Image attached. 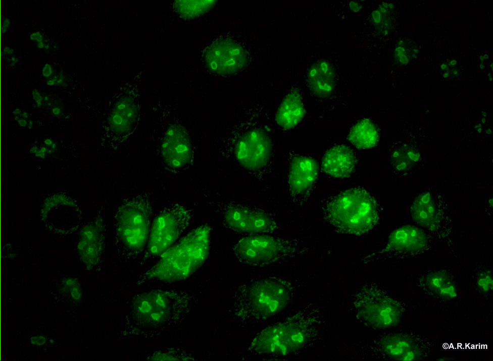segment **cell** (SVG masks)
I'll use <instances>...</instances> for the list:
<instances>
[{
    "label": "cell",
    "instance_id": "5b68a950",
    "mask_svg": "<svg viewBox=\"0 0 493 361\" xmlns=\"http://www.w3.org/2000/svg\"><path fill=\"white\" fill-rule=\"evenodd\" d=\"M145 205H125L120 214L119 230L125 244L133 249L142 248L149 239V215Z\"/></svg>",
    "mask_w": 493,
    "mask_h": 361
},
{
    "label": "cell",
    "instance_id": "e0dca14e",
    "mask_svg": "<svg viewBox=\"0 0 493 361\" xmlns=\"http://www.w3.org/2000/svg\"><path fill=\"white\" fill-rule=\"evenodd\" d=\"M480 285L483 286L485 289H488L489 286H491V280L488 277L481 278L479 281Z\"/></svg>",
    "mask_w": 493,
    "mask_h": 361
},
{
    "label": "cell",
    "instance_id": "6da1fadb",
    "mask_svg": "<svg viewBox=\"0 0 493 361\" xmlns=\"http://www.w3.org/2000/svg\"><path fill=\"white\" fill-rule=\"evenodd\" d=\"M210 228L201 225L193 229L162 254L152 273L162 279L187 277L203 263L209 248Z\"/></svg>",
    "mask_w": 493,
    "mask_h": 361
},
{
    "label": "cell",
    "instance_id": "9c48e42d",
    "mask_svg": "<svg viewBox=\"0 0 493 361\" xmlns=\"http://www.w3.org/2000/svg\"><path fill=\"white\" fill-rule=\"evenodd\" d=\"M182 225L176 213L166 211L154 220L149 237L151 252L158 255L171 247L180 234Z\"/></svg>",
    "mask_w": 493,
    "mask_h": 361
},
{
    "label": "cell",
    "instance_id": "5bb4252c",
    "mask_svg": "<svg viewBox=\"0 0 493 361\" xmlns=\"http://www.w3.org/2000/svg\"><path fill=\"white\" fill-rule=\"evenodd\" d=\"M423 236L417 228L410 226L400 228L393 232L389 237L390 245L395 248H408L420 243Z\"/></svg>",
    "mask_w": 493,
    "mask_h": 361
},
{
    "label": "cell",
    "instance_id": "52a82bcc",
    "mask_svg": "<svg viewBox=\"0 0 493 361\" xmlns=\"http://www.w3.org/2000/svg\"><path fill=\"white\" fill-rule=\"evenodd\" d=\"M236 253L242 261L260 264L275 260L280 253L281 245L277 239L263 234H252L241 239L236 247Z\"/></svg>",
    "mask_w": 493,
    "mask_h": 361
},
{
    "label": "cell",
    "instance_id": "2e32d148",
    "mask_svg": "<svg viewBox=\"0 0 493 361\" xmlns=\"http://www.w3.org/2000/svg\"><path fill=\"white\" fill-rule=\"evenodd\" d=\"M432 287L441 294L445 295L448 297H453L455 293V290L452 284H450L449 281L443 277L440 276H434L430 280Z\"/></svg>",
    "mask_w": 493,
    "mask_h": 361
},
{
    "label": "cell",
    "instance_id": "3957f363",
    "mask_svg": "<svg viewBox=\"0 0 493 361\" xmlns=\"http://www.w3.org/2000/svg\"><path fill=\"white\" fill-rule=\"evenodd\" d=\"M305 339L303 331L292 324H282L266 328L253 341V347L260 353L287 354L302 345Z\"/></svg>",
    "mask_w": 493,
    "mask_h": 361
},
{
    "label": "cell",
    "instance_id": "7c38bea8",
    "mask_svg": "<svg viewBox=\"0 0 493 361\" xmlns=\"http://www.w3.org/2000/svg\"><path fill=\"white\" fill-rule=\"evenodd\" d=\"M303 115V106L300 97L295 94H290L280 105L276 119L280 127L288 129L296 126Z\"/></svg>",
    "mask_w": 493,
    "mask_h": 361
},
{
    "label": "cell",
    "instance_id": "277c9868",
    "mask_svg": "<svg viewBox=\"0 0 493 361\" xmlns=\"http://www.w3.org/2000/svg\"><path fill=\"white\" fill-rule=\"evenodd\" d=\"M247 306L253 315L270 316L281 310L288 298L286 288L273 280H263L250 287L246 295Z\"/></svg>",
    "mask_w": 493,
    "mask_h": 361
},
{
    "label": "cell",
    "instance_id": "8992f818",
    "mask_svg": "<svg viewBox=\"0 0 493 361\" xmlns=\"http://www.w3.org/2000/svg\"><path fill=\"white\" fill-rule=\"evenodd\" d=\"M271 151L269 138L262 131L252 130L245 133L238 141L235 148L237 160L244 167L256 170L268 161Z\"/></svg>",
    "mask_w": 493,
    "mask_h": 361
},
{
    "label": "cell",
    "instance_id": "8fae6325",
    "mask_svg": "<svg viewBox=\"0 0 493 361\" xmlns=\"http://www.w3.org/2000/svg\"><path fill=\"white\" fill-rule=\"evenodd\" d=\"M355 165V158L352 151L347 146L337 145L329 149L322 162L324 172L335 178H343L350 175Z\"/></svg>",
    "mask_w": 493,
    "mask_h": 361
},
{
    "label": "cell",
    "instance_id": "4fadbf2b",
    "mask_svg": "<svg viewBox=\"0 0 493 361\" xmlns=\"http://www.w3.org/2000/svg\"><path fill=\"white\" fill-rule=\"evenodd\" d=\"M377 138L376 128L368 119H363L355 124L348 137L350 143L360 149L373 147L377 142Z\"/></svg>",
    "mask_w": 493,
    "mask_h": 361
},
{
    "label": "cell",
    "instance_id": "7a4b0ae2",
    "mask_svg": "<svg viewBox=\"0 0 493 361\" xmlns=\"http://www.w3.org/2000/svg\"><path fill=\"white\" fill-rule=\"evenodd\" d=\"M331 218L343 231L360 234L368 231L373 224L376 211L370 195L361 189L347 191L333 202L330 209Z\"/></svg>",
    "mask_w": 493,
    "mask_h": 361
},
{
    "label": "cell",
    "instance_id": "30bf717a",
    "mask_svg": "<svg viewBox=\"0 0 493 361\" xmlns=\"http://www.w3.org/2000/svg\"><path fill=\"white\" fill-rule=\"evenodd\" d=\"M318 174L316 161L306 156L294 158L290 164L289 174V186L295 194H301L311 189Z\"/></svg>",
    "mask_w": 493,
    "mask_h": 361
},
{
    "label": "cell",
    "instance_id": "9a60e30c",
    "mask_svg": "<svg viewBox=\"0 0 493 361\" xmlns=\"http://www.w3.org/2000/svg\"><path fill=\"white\" fill-rule=\"evenodd\" d=\"M364 315L368 320L372 323H386L387 322L384 318L388 315L389 308L384 305L378 303H372L365 306L364 308Z\"/></svg>",
    "mask_w": 493,
    "mask_h": 361
},
{
    "label": "cell",
    "instance_id": "ba28073f",
    "mask_svg": "<svg viewBox=\"0 0 493 361\" xmlns=\"http://www.w3.org/2000/svg\"><path fill=\"white\" fill-rule=\"evenodd\" d=\"M224 219L231 229L252 234L270 232L274 226L272 220L266 214L241 207H233L227 210Z\"/></svg>",
    "mask_w": 493,
    "mask_h": 361
}]
</instances>
